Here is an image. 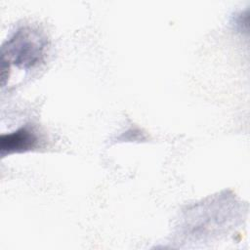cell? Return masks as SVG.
I'll use <instances>...</instances> for the list:
<instances>
[{
    "label": "cell",
    "mask_w": 250,
    "mask_h": 250,
    "mask_svg": "<svg viewBox=\"0 0 250 250\" xmlns=\"http://www.w3.org/2000/svg\"><path fill=\"white\" fill-rule=\"evenodd\" d=\"M41 37L34 31H19L3 48L2 62H13L20 66L28 67L35 64L42 55Z\"/></svg>",
    "instance_id": "6da1fadb"
},
{
    "label": "cell",
    "mask_w": 250,
    "mask_h": 250,
    "mask_svg": "<svg viewBox=\"0 0 250 250\" xmlns=\"http://www.w3.org/2000/svg\"><path fill=\"white\" fill-rule=\"evenodd\" d=\"M38 145V137L29 127H22L13 133L2 135L0 139L1 154L22 152L33 149Z\"/></svg>",
    "instance_id": "7a4b0ae2"
}]
</instances>
